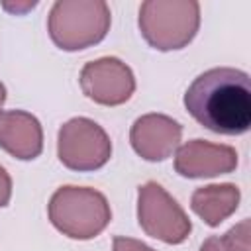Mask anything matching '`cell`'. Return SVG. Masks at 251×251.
I'll return each instance as SVG.
<instances>
[{"mask_svg":"<svg viewBox=\"0 0 251 251\" xmlns=\"http://www.w3.org/2000/svg\"><path fill=\"white\" fill-rule=\"evenodd\" d=\"M188 114L220 135H241L251 127V78L245 71L216 67L198 75L184 94Z\"/></svg>","mask_w":251,"mask_h":251,"instance_id":"obj_1","label":"cell"},{"mask_svg":"<svg viewBox=\"0 0 251 251\" xmlns=\"http://www.w3.org/2000/svg\"><path fill=\"white\" fill-rule=\"evenodd\" d=\"M47 29L59 49H86L106 37L110 8L102 0H59L51 6Z\"/></svg>","mask_w":251,"mask_h":251,"instance_id":"obj_2","label":"cell"},{"mask_svg":"<svg viewBox=\"0 0 251 251\" xmlns=\"http://www.w3.org/2000/svg\"><path fill=\"white\" fill-rule=\"evenodd\" d=\"M49 220L67 237L92 239L112 220L106 196L88 186H61L49 200Z\"/></svg>","mask_w":251,"mask_h":251,"instance_id":"obj_3","label":"cell"},{"mask_svg":"<svg viewBox=\"0 0 251 251\" xmlns=\"http://www.w3.org/2000/svg\"><path fill=\"white\" fill-rule=\"evenodd\" d=\"M200 25V4L194 0H147L139 8V29L159 51L186 47Z\"/></svg>","mask_w":251,"mask_h":251,"instance_id":"obj_4","label":"cell"},{"mask_svg":"<svg viewBox=\"0 0 251 251\" xmlns=\"http://www.w3.org/2000/svg\"><path fill=\"white\" fill-rule=\"evenodd\" d=\"M137 220L147 235L169 245L182 243L192 229V224L178 202L153 180L139 186Z\"/></svg>","mask_w":251,"mask_h":251,"instance_id":"obj_5","label":"cell"},{"mask_svg":"<svg viewBox=\"0 0 251 251\" xmlns=\"http://www.w3.org/2000/svg\"><path fill=\"white\" fill-rule=\"evenodd\" d=\"M57 153L71 171H96L110 161L112 141L96 122L73 118L59 129Z\"/></svg>","mask_w":251,"mask_h":251,"instance_id":"obj_6","label":"cell"},{"mask_svg":"<svg viewBox=\"0 0 251 251\" xmlns=\"http://www.w3.org/2000/svg\"><path fill=\"white\" fill-rule=\"evenodd\" d=\"M80 88L96 104L120 106L131 98L135 78L124 61L116 57H102L82 67Z\"/></svg>","mask_w":251,"mask_h":251,"instance_id":"obj_7","label":"cell"},{"mask_svg":"<svg viewBox=\"0 0 251 251\" xmlns=\"http://www.w3.org/2000/svg\"><path fill=\"white\" fill-rule=\"evenodd\" d=\"M237 167V151L229 145L206 139L186 141L176 149L175 171L186 178H208L231 173Z\"/></svg>","mask_w":251,"mask_h":251,"instance_id":"obj_8","label":"cell"},{"mask_svg":"<svg viewBox=\"0 0 251 251\" xmlns=\"http://www.w3.org/2000/svg\"><path fill=\"white\" fill-rule=\"evenodd\" d=\"M180 135L182 127L176 120L165 114H145L133 122L129 141L145 161H165L176 149Z\"/></svg>","mask_w":251,"mask_h":251,"instance_id":"obj_9","label":"cell"},{"mask_svg":"<svg viewBox=\"0 0 251 251\" xmlns=\"http://www.w3.org/2000/svg\"><path fill=\"white\" fill-rule=\"evenodd\" d=\"M0 149L8 155L31 161L43 149V129L35 116L24 110L0 114Z\"/></svg>","mask_w":251,"mask_h":251,"instance_id":"obj_10","label":"cell"},{"mask_svg":"<svg viewBox=\"0 0 251 251\" xmlns=\"http://www.w3.org/2000/svg\"><path fill=\"white\" fill-rule=\"evenodd\" d=\"M239 198L241 192L235 184H208L192 192L190 208L198 218L204 220V224L216 227L237 210Z\"/></svg>","mask_w":251,"mask_h":251,"instance_id":"obj_11","label":"cell"},{"mask_svg":"<svg viewBox=\"0 0 251 251\" xmlns=\"http://www.w3.org/2000/svg\"><path fill=\"white\" fill-rule=\"evenodd\" d=\"M226 251H249V220L239 222L220 237Z\"/></svg>","mask_w":251,"mask_h":251,"instance_id":"obj_12","label":"cell"},{"mask_svg":"<svg viewBox=\"0 0 251 251\" xmlns=\"http://www.w3.org/2000/svg\"><path fill=\"white\" fill-rule=\"evenodd\" d=\"M112 251H155V249H151L149 245H145V243H141V241H137V239L118 235V237H114V247H112Z\"/></svg>","mask_w":251,"mask_h":251,"instance_id":"obj_13","label":"cell"},{"mask_svg":"<svg viewBox=\"0 0 251 251\" xmlns=\"http://www.w3.org/2000/svg\"><path fill=\"white\" fill-rule=\"evenodd\" d=\"M12 196V178L6 173L4 167H0V208H4L10 202Z\"/></svg>","mask_w":251,"mask_h":251,"instance_id":"obj_14","label":"cell"},{"mask_svg":"<svg viewBox=\"0 0 251 251\" xmlns=\"http://www.w3.org/2000/svg\"><path fill=\"white\" fill-rule=\"evenodd\" d=\"M200 251H226V249H224L220 237H218V235H212V237H208V239L202 243Z\"/></svg>","mask_w":251,"mask_h":251,"instance_id":"obj_15","label":"cell"},{"mask_svg":"<svg viewBox=\"0 0 251 251\" xmlns=\"http://www.w3.org/2000/svg\"><path fill=\"white\" fill-rule=\"evenodd\" d=\"M4 102H6V86L0 82V110H2V106H4ZM2 114V112H0Z\"/></svg>","mask_w":251,"mask_h":251,"instance_id":"obj_16","label":"cell"}]
</instances>
